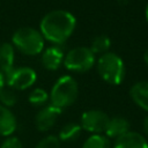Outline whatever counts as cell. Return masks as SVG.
<instances>
[{"mask_svg":"<svg viewBox=\"0 0 148 148\" xmlns=\"http://www.w3.org/2000/svg\"><path fill=\"white\" fill-rule=\"evenodd\" d=\"M76 25L73 14L56 9L49 12L40 21V34L54 44H62L73 34Z\"/></svg>","mask_w":148,"mask_h":148,"instance_id":"6da1fadb","label":"cell"},{"mask_svg":"<svg viewBox=\"0 0 148 148\" xmlns=\"http://www.w3.org/2000/svg\"><path fill=\"white\" fill-rule=\"evenodd\" d=\"M79 87L76 81L69 76L64 75L59 77L51 89L50 101L51 104L60 110L71 106L77 98Z\"/></svg>","mask_w":148,"mask_h":148,"instance_id":"7a4b0ae2","label":"cell"},{"mask_svg":"<svg viewBox=\"0 0 148 148\" xmlns=\"http://www.w3.org/2000/svg\"><path fill=\"white\" fill-rule=\"evenodd\" d=\"M97 72L101 77L110 84H120L125 77V66L119 56L106 52L97 61Z\"/></svg>","mask_w":148,"mask_h":148,"instance_id":"3957f363","label":"cell"},{"mask_svg":"<svg viewBox=\"0 0 148 148\" xmlns=\"http://www.w3.org/2000/svg\"><path fill=\"white\" fill-rule=\"evenodd\" d=\"M13 43L22 53L28 56L38 54L44 47V38L42 34L30 27L17 29L13 35Z\"/></svg>","mask_w":148,"mask_h":148,"instance_id":"277c9868","label":"cell"},{"mask_svg":"<svg viewBox=\"0 0 148 148\" xmlns=\"http://www.w3.org/2000/svg\"><path fill=\"white\" fill-rule=\"evenodd\" d=\"M95 62V56L89 47L79 46L72 49L64 59V65L72 72L83 73L92 67Z\"/></svg>","mask_w":148,"mask_h":148,"instance_id":"5b68a950","label":"cell"},{"mask_svg":"<svg viewBox=\"0 0 148 148\" xmlns=\"http://www.w3.org/2000/svg\"><path fill=\"white\" fill-rule=\"evenodd\" d=\"M110 117L102 110L92 109L84 111L81 116L80 126L82 130L91 134H103Z\"/></svg>","mask_w":148,"mask_h":148,"instance_id":"8992f818","label":"cell"},{"mask_svg":"<svg viewBox=\"0 0 148 148\" xmlns=\"http://www.w3.org/2000/svg\"><path fill=\"white\" fill-rule=\"evenodd\" d=\"M37 79L36 72L30 67L14 68L13 72L5 77L8 87L16 90H24L31 87Z\"/></svg>","mask_w":148,"mask_h":148,"instance_id":"52a82bcc","label":"cell"},{"mask_svg":"<svg viewBox=\"0 0 148 148\" xmlns=\"http://www.w3.org/2000/svg\"><path fill=\"white\" fill-rule=\"evenodd\" d=\"M60 109L53 106L52 104L43 106L35 117V126L39 132L50 131L57 123L59 116L61 114Z\"/></svg>","mask_w":148,"mask_h":148,"instance_id":"ba28073f","label":"cell"},{"mask_svg":"<svg viewBox=\"0 0 148 148\" xmlns=\"http://www.w3.org/2000/svg\"><path fill=\"white\" fill-rule=\"evenodd\" d=\"M112 148H148V141L143 134L134 131H128L127 133L114 140Z\"/></svg>","mask_w":148,"mask_h":148,"instance_id":"9c48e42d","label":"cell"},{"mask_svg":"<svg viewBox=\"0 0 148 148\" xmlns=\"http://www.w3.org/2000/svg\"><path fill=\"white\" fill-rule=\"evenodd\" d=\"M130 121L121 116H114L109 119V123L106 125V128L104 131V135L108 139H118L125 133L130 131Z\"/></svg>","mask_w":148,"mask_h":148,"instance_id":"30bf717a","label":"cell"},{"mask_svg":"<svg viewBox=\"0 0 148 148\" xmlns=\"http://www.w3.org/2000/svg\"><path fill=\"white\" fill-rule=\"evenodd\" d=\"M17 128L15 114L6 106L0 104V135L8 138L14 134Z\"/></svg>","mask_w":148,"mask_h":148,"instance_id":"8fae6325","label":"cell"},{"mask_svg":"<svg viewBox=\"0 0 148 148\" xmlns=\"http://www.w3.org/2000/svg\"><path fill=\"white\" fill-rule=\"evenodd\" d=\"M130 95L138 106L148 112V81H140L133 84L130 89Z\"/></svg>","mask_w":148,"mask_h":148,"instance_id":"7c38bea8","label":"cell"},{"mask_svg":"<svg viewBox=\"0 0 148 148\" xmlns=\"http://www.w3.org/2000/svg\"><path fill=\"white\" fill-rule=\"evenodd\" d=\"M64 58V52L59 46H51L42 54V64L49 71H56Z\"/></svg>","mask_w":148,"mask_h":148,"instance_id":"4fadbf2b","label":"cell"},{"mask_svg":"<svg viewBox=\"0 0 148 148\" xmlns=\"http://www.w3.org/2000/svg\"><path fill=\"white\" fill-rule=\"evenodd\" d=\"M14 47L9 43H3L0 45V72L3 79L9 75L14 69Z\"/></svg>","mask_w":148,"mask_h":148,"instance_id":"5bb4252c","label":"cell"},{"mask_svg":"<svg viewBox=\"0 0 148 148\" xmlns=\"http://www.w3.org/2000/svg\"><path fill=\"white\" fill-rule=\"evenodd\" d=\"M81 126L77 123H67L65 124L60 131H59V140L64 141V142H69V141H74L75 139H77L81 134Z\"/></svg>","mask_w":148,"mask_h":148,"instance_id":"9a60e30c","label":"cell"},{"mask_svg":"<svg viewBox=\"0 0 148 148\" xmlns=\"http://www.w3.org/2000/svg\"><path fill=\"white\" fill-rule=\"evenodd\" d=\"M82 148H112V145L104 134H91L84 140Z\"/></svg>","mask_w":148,"mask_h":148,"instance_id":"2e32d148","label":"cell"},{"mask_svg":"<svg viewBox=\"0 0 148 148\" xmlns=\"http://www.w3.org/2000/svg\"><path fill=\"white\" fill-rule=\"evenodd\" d=\"M28 99H29L30 104H32L35 106H43L50 99V96L46 92V90H44L42 88H36L29 94Z\"/></svg>","mask_w":148,"mask_h":148,"instance_id":"e0dca14e","label":"cell"},{"mask_svg":"<svg viewBox=\"0 0 148 148\" xmlns=\"http://www.w3.org/2000/svg\"><path fill=\"white\" fill-rule=\"evenodd\" d=\"M111 45V42H110V38L105 35H101V36H97L95 37V39L92 40L91 43V52L95 54V53H106V51L109 50Z\"/></svg>","mask_w":148,"mask_h":148,"instance_id":"ac0fdd59","label":"cell"},{"mask_svg":"<svg viewBox=\"0 0 148 148\" xmlns=\"http://www.w3.org/2000/svg\"><path fill=\"white\" fill-rule=\"evenodd\" d=\"M17 101V96L14 91L13 88L10 87H2L0 89V102H1V105L6 106V108H10L13 105H15Z\"/></svg>","mask_w":148,"mask_h":148,"instance_id":"d6986e66","label":"cell"},{"mask_svg":"<svg viewBox=\"0 0 148 148\" xmlns=\"http://www.w3.org/2000/svg\"><path fill=\"white\" fill-rule=\"evenodd\" d=\"M35 148H60V140L56 135H46L38 141Z\"/></svg>","mask_w":148,"mask_h":148,"instance_id":"ffe728a7","label":"cell"},{"mask_svg":"<svg viewBox=\"0 0 148 148\" xmlns=\"http://www.w3.org/2000/svg\"><path fill=\"white\" fill-rule=\"evenodd\" d=\"M0 148H23V145H22V141L18 138L12 135V136L6 138L1 142Z\"/></svg>","mask_w":148,"mask_h":148,"instance_id":"44dd1931","label":"cell"},{"mask_svg":"<svg viewBox=\"0 0 148 148\" xmlns=\"http://www.w3.org/2000/svg\"><path fill=\"white\" fill-rule=\"evenodd\" d=\"M142 131H143V133L148 136V114L143 118V120H142Z\"/></svg>","mask_w":148,"mask_h":148,"instance_id":"7402d4cb","label":"cell"},{"mask_svg":"<svg viewBox=\"0 0 148 148\" xmlns=\"http://www.w3.org/2000/svg\"><path fill=\"white\" fill-rule=\"evenodd\" d=\"M3 86H5V79H3V75H2V73L0 72V89H1Z\"/></svg>","mask_w":148,"mask_h":148,"instance_id":"603a6c76","label":"cell"},{"mask_svg":"<svg viewBox=\"0 0 148 148\" xmlns=\"http://www.w3.org/2000/svg\"><path fill=\"white\" fill-rule=\"evenodd\" d=\"M143 59H145V61H146V64L148 65V50L145 52V54H143Z\"/></svg>","mask_w":148,"mask_h":148,"instance_id":"cb8c5ba5","label":"cell"},{"mask_svg":"<svg viewBox=\"0 0 148 148\" xmlns=\"http://www.w3.org/2000/svg\"><path fill=\"white\" fill-rule=\"evenodd\" d=\"M146 20H147V23H148V5L146 7Z\"/></svg>","mask_w":148,"mask_h":148,"instance_id":"d4e9b609","label":"cell"}]
</instances>
